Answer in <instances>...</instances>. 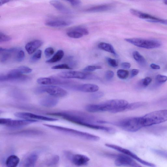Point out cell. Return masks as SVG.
Instances as JSON below:
<instances>
[{
	"mask_svg": "<svg viewBox=\"0 0 167 167\" xmlns=\"http://www.w3.org/2000/svg\"><path fill=\"white\" fill-rule=\"evenodd\" d=\"M128 102L122 99H113L98 104H89L85 107L89 112L109 111L113 113L123 112V108L128 104Z\"/></svg>",
	"mask_w": 167,
	"mask_h": 167,
	"instance_id": "1",
	"label": "cell"
},
{
	"mask_svg": "<svg viewBox=\"0 0 167 167\" xmlns=\"http://www.w3.org/2000/svg\"><path fill=\"white\" fill-rule=\"evenodd\" d=\"M48 114L60 117L69 122L81 126L84 123H93L98 120L91 115L83 112L74 111L61 112H54Z\"/></svg>",
	"mask_w": 167,
	"mask_h": 167,
	"instance_id": "2",
	"label": "cell"
},
{
	"mask_svg": "<svg viewBox=\"0 0 167 167\" xmlns=\"http://www.w3.org/2000/svg\"><path fill=\"white\" fill-rule=\"evenodd\" d=\"M110 123L126 131L136 132L144 127L142 117H133L126 118L119 121Z\"/></svg>",
	"mask_w": 167,
	"mask_h": 167,
	"instance_id": "3",
	"label": "cell"
},
{
	"mask_svg": "<svg viewBox=\"0 0 167 167\" xmlns=\"http://www.w3.org/2000/svg\"><path fill=\"white\" fill-rule=\"evenodd\" d=\"M143 127H148L165 122L167 120V109L154 111L142 117Z\"/></svg>",
	"mask_w": 167,
	"mask_h": 167,
	"instance_id": "4",
	"label": "cell"
},
{
	"mask_svg": "<svg viewBox=\"0 0 167 167\" xmlns=\"http://www.w3.org/2000/svg\"><path fill=\"white\" fill-rule=\"evenodd\" d=\"M47 127L65 132L66 134L81 138L82 139L91 141H98L100 140L99 137L87 132L80 131L70 128L52 125L45 124Z\"/></svg>",
	"mask_w": 167,
	"mask_h": 167,
	"instance_id": "5",
	"label": "cell"
},
{
	"mask_svg": "<svg viewBox=\"0 0 167 167\" xmlns=\"http://www.w3.org/2000/svg\"><path fill=\"white\" fill-rule=\"evenodd\" d=\"M124 40L136 47L148 49L158 48L161 45V43L156 40L140 38H126Z\"/></svg>",
	"mask_w": 167,
	"mask_h": 167,
	"instance_id": "6",
	"label": "cell"
},
{
	"mask_svg": "<svg viewBox=\"0 0 167 167\" xmlns=\"http://www.w3.org/2000/svg\"><path fill=\"white\" fill-rule=\"evenodd\" d=\"M37 94L46 93L51 96L56 97H63L67 94V91L55 85H47L41 86L35 90Z\"/></svg>",
	"mask_w": 167,
	"mask_h": 167,
	"instance_id": "7",
	"label": "cell"
},
{
	"mask_svg": "<svg viewBox=\"0 0 167 167\" xmlns=\"http://www.w3.org/2000/svg\"><path fill=\"white\" fill-rule=\"evenodd\" d=\"M105 145L107 147L113 149L115 150L121 152L123 154L127 155V156L131 157L132 158L136 160L138 162L143 165L151 167H155L156 166V165L154 164L149 162L140 158L139 157H138L136 155L132 152L129 150L116 145L112 144L107 143L105 144Z\"/></svg>",
	"mask_w": 167,
	"mask_h": 167,
	"instance_id": "8",
	"label": "cell"
},
{
	"mask_svg": "<svg viewBox=\"0 0 167 167\" xmlns=\"http://www.w3.org/2000/svg\"><path fill=\"white\" fill-rule=\"evenodd\" d=\"M21 72L18 68L10 71L6 75H1L0 81H24L29 79V77L23 75Z\"/></svg>",
	"mask_w": 167,
	"mask_h": 167,
	"instance_id": "9",
	"label": "cell"
},
{
	"mask_svg": "<svg viewBox=\"0 0 167 167\" xmlns=\"http://www.w3.org/2000/svg\"><path fill=\"white\" fill-rule=\"evenodd\" d=\"M57 76L63 79L76 78L91 80L97 78V77L91 73L76 71L62 72L59 73Z\"/></svg>",
	"mask_w": 167,
	"mask_h": 167,
	"instance_id": "10",
	"label": "cell"
},
{
	"mask_svg": "<svg viewBox=\"0 0 167 167\" xmlns=\"http://www.w3.org/2000/svg\"><path fill=\"white\" fill-rule=\"evenodd\" d=\"M38 121L27 119L13 120L8 118L0 119V124L12 128H19Z\"/></svg>",
	"mask_w": 167,
	"mask_h": 167,
	"instance_id": "11",
	"label": "cell"
},
{
	"mask_svg": "<svg viewBox=\"0 0 167 167\" xmlns=\"http://www.w3.org/2000/svg\"><path fill=\"white\" fill-rule=\"evenodd\" d=\"M115 164L117 166H128L130 167H142L132 158L124 154H119L115 156Z\"/></svg>",
	"mask_w": 167,
	"mask_h": 167,
	"instance_id": "12",
	"label": "cell"
},
{
	"mask_svg": "<svg viewBox=\"0 0 167 167\" xmlns=\"http://www.w3.org/2000/svg\"><path fill=\"white\" fill-rule=\"evenodd\" d=\"M15 115L16 117L27 120H39L50 122L56 121L58 120L55 118L46 117L28 112H17L15 114Z\"/></svg>",
	"mask_w": 167,
	"mask_h": 167,
	"instance_id": "13",
	"label": "cell"
},
{
	"mask_svg": "<svg viewBox=\"0 0 167 167\" xmlns=\"http://www.w3.org/2000/svg\"><path fill=\"white\" fill-rule=\"evenodd\" d=\"M69 80L57 79L54 77H42L37 79V82L39 84L47 85H61L64 87L68 82Z\"/></svg>",
	"mask_w": 167,
	"mask_h": 167,
	"instance_id": "14",
	"label": "cell"
},
{
	"mask_svg": "<svg viewBox=\"0 0 167 167\" xmlns=\"http://www.w3.org/2000/svg\"><path fill=\"white\" fill-rule=\"evenodd\" d=\"M20 50L18 48H13L10 49H5L0 48V55H1V62L5 63L9 60L14 54H16Z\"/></svg>",
	"mask_w": 167,
	"mask_h": 167,
	"instance_id": "15",
	"label": "cell"
},
{
	"mask_svg": "<svg viewBox=\"0 0 167 167\" xmlns=\"http://www.w3.org/2000/svg\"><path fill=\"white\" fill-rule=\"evenodd\" d=\"M43 44L41 40H36L28 42L25 46V48L27 53L31 55L35 52L36 50L41 47Z\"/></svg>",
	"mask_w": 167,
	"mask_h": 167,
	"instance_id": "16",
	"label": "cell"
},
{
	"mask_svg": "<svg viewBox=\"0 0 167 167\" xmlns=\"http://www.w3.org/2000/svg\"><path fill=\"white\" fill-rule=\"evenodd\" d=\"M73 163L77 166H82L86 165L90 161V159L86 155L80 154H75L71 157Z\"/></svg>",
	"mask_w": 167,
	"mask_h": 167,
	"instance_id": "17",
	"label": "cell"
},
{
	"mask_svg": "<svg viewBox=\"0 0 167 167\" xmlns=\"http://www.w3.org/2000/svg\"><path fill=\"white\" fill-rule=\"evenodd\" d=\"M99 90V87L97 85L91 84H79L77 90L83 93H94Z\"/></svg>",
	"mask_w": 167,
	"mask_h": 167,
	"instance_id": "18",
	"label": "cell"
},
{
	"mask_svg": "<svg viewBox=\"0 0 167 167\" xmlns=\"http://www.w3.org/2000/svg\"><path fill=\"white\" fill-rule=\"evenodd\" d=\"M59 100L56 97L52 96H47L43 98L40 101V104L46 107L55 106L58 103Z\"/></svg>",
	"mask_w": 167,
	"mask_h": 167,
	"instance_id": "19",
	"label": "cell"
},
{
	"mask_svg": "<svg viewBox=\"0 0 167 167\" xmlns=\"http://www.w3.org/2000/svg\"><path fill=\"white\" fill-rule=\"evenodd\" d=\"M112 8V6L109 4H103L90 7L85 10L86 12L97 13L103 12L111 10Z\"/></svg>",
	"mask_w": 167,
	"mask_h": 167,
	"instance_id": "20",
	"label": "cell"
},
{
	"mask_svg": "<svg viewBox=\"0 0 167 167\" xmlns=\"http://www.w3.org/2000/svg\"><path fill=\"white\" fill-rule=\"evenodd\" d=\"M71 24L70 22L62 20H49L46 22L45 25L51 27H61L69 26Z\"/></svg>",
	"mask_w": 167,
	"mask_h": 167,
	"instance_id": "21",
	"label": "cell"
},
{
	"mask_svg": "<svg viewBox=\"0 0 167 167\" xmlns=\"http://www.w3.org/2000/svg\"><path fill=\"white\" fill-rule=\"evenodd\" d=\"M130 11L132 15L141 19H150V20H155L160 19L155 18V17L152 15L144 13H143L141 12L140 11L134 9H130Z\"/></svg>",
	"mask_w": 167,
	"mask_h": 167,
	"instance_id": "22",
	"label": "cell"
},
{
	"mask_svg": "<svg viewBox=\"0 0 167 167\" xmlns=\"http://www.w3.org/2000/svg\"><path fill=\"white\" fill-rule=\"evenodd\" d=\"M38 158V155L36 153H32L29 155L25 161L24 167H34Z\"/></svg>",
	"mask_w": 167,
	"mask_h": 167,
	"instance_id": "23",
	"label": "cell"
},
{
	"mask_svg": "<svg viewBox=\"0 0 167 167\" xmlns=\"http://www.w3.org/2000/svg\"><path fill=\"white\" fill-rule=\"evenodd\" d=\"M50 3L56 10L65 14H69L70 11L64 5L58 1H51Z\"/></svg>",
	"mask_w": 167,
	"mask_h": 167,
	"instance_id": "24",
	"label": "cell"
},
{
	"mask_svg": "<svg viewBox=\"0 0 167 167\" xmlns=\"http://www.w3.org/2000/svg\"><path fill=\"white\" fill-rule=\"evenodd\" d=\"M20 162V159L15 155L9 156L6 161V167H16Z\"/></svg>",
	"mask_w": 167,
	"mask_h": 167,
	"instance_id": "25",
	"label": "cell"
},
{
	"mask_svg": "<svg viewBox=\"0 0 167 167\" xmlns=\"http://www.w3.org/2000/svg\"><path fill=\"white\" fill-rule=\"evenodd\" d=\"M98 48L107 52L117 56V54L113 46L111 44L105 42H101L98 45Z\"/></svg>",
	"mask_w": 167,
	"mask_h": 167,
	"instance_id": "26",
	"label": "cell"
},
{
	"mask_svg": "<svg viewBox=\"0 0 167 167\" xmlns=\"http://www.w3.org/2000/svg\"><path fill=\"white\" fill-rule=\"evenodd\" d=\"M147 103L144 102H137L128 103L123 109V111L135 110V109L145 106Z\"/></svg>",
	"mask_w": 167,
	"mask_h": 167,
	"instance_id": "27",
	"label": "cell"
},
{
	"mask_svg": "<svg viewBox=\"0 0 167 167\" xmlns=\"http://www.w3.org/2000/svg\"><path fill=\"white\" fill-rule=\"evenodd\" d=\"M13 134L20 136H33L42 135L43 132L37 130H27L15 132Z\"/></svg>",
	"mask_w": 167,
	"mask_h": 167,
	"instance_id": "28",
	"label": "cell"
},
{
	"mask_svg": "<svg viewBox=\"0 0 167 167\" xmlns=\"http://www.w3.org/2000/svg\"><path fill=\"white\" fill-rule=\"evenodd\" d=\"M65 53L62 50H59L51 59L46 61L47 63H52L60 61L64 57Z\"/></svg>",
	"mask_w": 167,
	"mask_h": 167,
	"instance_id": "29",
	"label": "cell"
},
{
	"mask_svg": "<svg viewBox=\"0 0 167 167\" xmlns=\"http://www.w3.org/2000/svg\"><path fill=\"white\" fill-rule=\"evenodd\" d=\"M134 58L137 62L141 65H145L146 63L145 59L137 51H134L132 53Z\"/></svg>",
	"mask_w": 167,
	"mask_h": 167,
	"instance_id": "30",
	"label": "cell"
},
{
	"mask_svg": "<svg viewBox=\"0 0 167 167\" xmlns=\"http://www.w3.org/2000/svg\"><path fill=\"white\" fill-rule=\"evenodd\" d=\"M68 30L76 31L82 34L83 35H87L89 34V31L86 28L83 27L76 26L73 27Z\"/></svg>",
	"mask_w": 167,
	"mask_h": 167,
	"instance_id": "31",
	"label": "cell"
},
{
	"mask_svg": "<svg viewBox=\"0 0 167 167\" xmlns=\"http://www.w3.org/2000/svg\"><path fill=\"white\" fill-rule=\"evenodd\" d=\"M59 160L60 157L58 155H55L47 161L46 164L48 166H53L58 164Z\"/></svg>",
	"mask_w": 167,
	"mask_h": 167,
	"instance_id": "32",
	"label": "cell"
},
{
	"mask_svg": "<svg viewBox=\"0 0 167 167\" xmlns=\"http://www.w3.org/2000/svg\"><path fill=\"white\" fill-rule=\"evenodd\" d=\"M118 77L120 79H125L127 78L129 76V72L124 69H119L117 72Z\"/></svg>",
	"mask_w": 167,
	"mask_h": 167,
	"instance_id": "33",
	"label": "cell"
},
{
	"mask_svg": "<svg viewBox=\"0 0 167 167\" xmlns=\"http://www.w3.org/2000/svg\"><path fill=\"white\" fill-rule=\"evenodd\" d=\"M42 51L39 50L31 57L30 61L31 63H35L41 59L42 56Z\"/></svg>",
	"mask_w": 167,
	"mask_h": 167,
	"instance_id": "34",
	"label": "cell"
},
{
	"mask_svg": "<svg viewBox=\"0 0 167 167\" xmlns=\"http://www.w3.org/2000/svg\"><path fill=\"white\" fill-rule=\"evenodd\" d=\"M67 35L70 38L74 39H79L82 38L83 35L81 33L76 31L68 30Z\"/></svg>",
	"mask_w": 167,
	"mask_h": 167,
	"instance_id": "35",
	"label": "cell"
},
{
	"mask_svg": "<svg viewBox=\"0 0 167 167\" xmlns=\"http://www.w3.org/2000/svg\"><path fill=\"white\" fill-rule=\"evenodd\" d=\"M25 57L24 51L20 49L15 56V60L17 62H21L24 60Z\"/></svg>",
	"mask_w": 167,
	"mask_h": 167,
	"instance_id": "36",
	"label": "cell"
},
{
	"mask_svg": "<svg viewBox=\"0 0 167 167\" xmlns=\"http://www.w3.org/2000/svg\"><path fill=\"white\" fill-rule=\"evenodd\" d=\"M152 80L151 77H147L141 80L139 83V85L140 87L145 88L151 83Z\"/></svg>",
	"mask_w": 167,
	"mask_h": 167,
	"instance_id": "37",
	"label": "cell"
},
{
	"mask_svg": "<svg viewBox=\"0 0 167 167\" xmlns=\"http://www.w3.org/2000/svg\"><path fill=\"white\" fill-rule=\"evenodd\" d=\"M152 151L154 153L158 156L167 159V151L155 149H152Z\"/></svg>",
	"mask_w": 167,
	"mask_h": 167,
	"instance_id": "38",
	"label": "cell"
},
{
	"mask_svg": "<svg viewBox=\"0 0 167 167\" xmlns=\"http://www.w3.org/2000/svg\"><path fill=\"white\" fill-rule=\"evenodd\" d=\"M102 68V67L100 66L89 65L86 67L83 71L85 72H89L101 69Z\"/></svg>",
	"mask_w": 167,
	"mask_h": 167,
	"instance_id": "39",
	"label": "cell"
},
{
	"mask_svg": "<svg viewBox=\"0 0 167 167\" xmlns=\"http://www.w3.org/2000/svg\"><path fill=\"white\" fill-rule=\"evenodd\" d=\"M52 69L54 70L58 69H72V68L66 64H62L57 65L52 67Z\"/></svg>",
	"mask_w": 167,
	"mask_h": 167,
	"instance_id": "40",
	"label": "cell"
},
{
	"mask_svg": "<svg viewBox=\"0 0 167 167\" xmlns=\"http://www.w3.org/2000/svg\"><path fill=\"white\" fill-rule=\"evenodd\" d=\"M106 60L108 65L111 67L116 68L118 66V62L116 60L107 57Z\"/></svg>",
	"mask_w": 167,
	"mask_h": 167,
	"instance_id": "41",
	"label": "cell"
},
{
	"mask_svg": "<svg viewBox=\"0 0 167 167\" xmlns=\"http://www.w3.org/2000/svg\"><path fill=\"white\" fill-rule=\"evenodd\" d=\"M11 38L5 34L0 32V43L9 42L10 41Z\"/></svg>",
	"mask_w": 167,
	"mask_h": 167,
	"instance_id": "42",
	"label": "cell"
},
{
	"mask_svg": "<svg viewBox=\"0 0 167 167\" xmlns=\"http://www.w3.org/2000/svg\"><path fill=\"white\" fill-rule=\"evenodd\" d=\"M104 95V94L101 91L96 92L93 93L90 95L91 98L93 100H96L100 98Z\"/></svg>",
	"mask_w": 167,
	"mask_h": 167,
	"instance_id": "43",
	"label": "cell"
},
{
	"mask_svg": "<svg viewBox=\"0 0 167 167\" xmlns=\"http://www.w3.org/2000/svg\"><path fill=\"white\" fill-rule=\"evenodd\" d=\"M54 52V50L53 48L49 47L45 49L44 53L45 56L48 57L53 55Z\"/></svg>",
	"mask_w": 167,
	"mask_h": 167,
	"instance_id": "44",
	"label": "cell"
},
{
	"mask_svg": "<svg viewBox=\"0 0 167 167\" xmlns=\"http://www.w3.org/2000/svg\"><path fill=\"white\" fill-rule=\"evenodd\" d=\"M157 81L158 83H163L167 81V77L162 75L161 74H158L156 77Z\"/></svg>",
	"mask_w": 167,
	"mask_h": 167,
	"instance_id": "45",
	"label": "cell"
},
{
	"mask_svg": "<svg viewBox=\"0 0 167 167\" xmlns=\"http://www.w3.org/2000/svg\"><path fill=\"white\" fill-rule=\"evenodd\" d=\"M19 68L23 74L30 73L32 71V69L26 66H21Z\"/></svg>",
	"mask_w": 167,
	"mask_h": 167,
	"instance_id": "46",
	"label": "cell"
},
{
	"mask_svg": "<svg viewBox=\"0 0 167 167\" xmlns=\"http://www.w3.org/2000/svg\"><path fill=\"white\" fill-rule=\"evenodd\" d=\"M114 73L111 70L107 71L105 74V77L106 79L110 80L112 79L114 76Z\"/></svg>",
	"mask_w": 167,
	"mask_h": 167,
	"instance_id": "47",
	"label": "cell"
},
{
	"mask_svg": "<svg viewBox=\"0 0 167 167\" xmlns=\"http://www.w3.org/2000/svg\"><path fill=\"white\" fill-rule=\"evenodd\" d=\"M66 2L69 3L73 6H77L81 4V2L78 0H72V1H67Z\"/></svg>",
	"mask_w": 167,
	"mask_h": 167,
	"instance_id": "48",
	"label": "cell"
},
{
	"mask_svg": "<svg viewBox=\"0 0 167 167\" xmlns=\"http://www.w3.org/2000/svg\"><path fill=\"white\" fill-rule=\"evenodd\" d=\"M147 21L151 22L161 23L163 24L167 25V20H163L160 19L159 20H149Z\"/></svg>",
	"mask_w": 167,
	"mask_h": 167,
	"instance_id": "49",
	"label": "cell"
},
{
	"mask_svg": "<svg viewBox=\"0 0 167 167\" xmlns=\"http://www.w3.org/2000/svg\"><path fill=\"white\" fill-rule=\"evenodd\" d=\"M122 67L124 69H127L131 67V65L130 63L127 62H124L122 63Z\"/></svg>",
	"mask_w": 167,
	"mask_h": 167,
	"instance_id": "50",
	"label": "cell"
},
{
	"mask_svg": "<svg viewBox=\"0 0 167 167\" xmlns=\"http://www.w3.org/2000/svg\"><path fill=\"white\" fill-rule=\"evenodd\" d=\"M139 73V70L137 69H133L131 72V77H133L136 76Z\"/></svg>",
	"mask_w": 167,
	"mask_h": 167,
	"instance_id": "51",
	"label": "cell"
},
{
	"mask_svg": "<svg viewBox=\"0 0 167 167\" xmlns=\"http://www.w3.org/2000/svg\"><path fill=\"white\" fill-rule=\"evenodd\" d=\"M151 67L153 69L155 70L160 69V67L159 65L154 64H151Z\"/></svg>",
	"mask_w": 167,
	"mask_h": 167,
	"instance_id": "52",
	"label": "cell"
},
{
	"mask_svg": "<svg viewBox=\"0 0 167 167\" xmlns=\"http://www.w3.org/2000/svg\"><path fill=\"white\" fill-rule=\"evenodd\" d=\"M10 2V1H7V0H1L0 1V6H2V5L5 4L6 3Z\"/></svg>",
	"mask_w": 167,
	"mask_h": 167,
	"instance_id": "53",
	"label": "cell"
},
{
	"mask_svg": "<svg viewBox=\"0 0 167 167\" xmlns=\"http://www.w3.org/2000/svg\"><path fill=\"white\" fill-rule=\"evenodd\" d=\"M164 3L165 4L167 5V1H164Z\"/></svg>",
	"mask_w": 167,
	"mask_h": 167,
	"instance_id": "54",
	"label": "cell"
}]
</instances>
